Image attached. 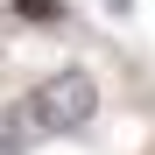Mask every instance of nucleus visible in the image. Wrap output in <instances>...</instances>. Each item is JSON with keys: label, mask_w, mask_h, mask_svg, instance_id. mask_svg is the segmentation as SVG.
Segmentation results:
<instances>
[{"label": "nucleus", "mask_w": 155, "mask_h": 155, "mask_svg": "<svg viewBox=\"0 0 155 155\" xmlns=\"http://www.w3.org/2000/svg\"><path fill=\"white\" fill-rule=\"evenodd\" d=\"M21 113H28L35 134H85V127L99 120V78L85 64H64L28 85V99H21Z\"/></svg>", "instance_id": "obj_1"}, {"label": "nucleus", "mask_w": 155, "mask_h": 155, "mask_svg": "<svg viewBox=\"0 0 155 155\" xmlns=\"http://www.w3.org/2000/svg\"><path fill=\"white\" fill-rule=\"evenodd\" d=\"M42 134H35V127H28V113H21V99H14V106H0V155H28Z\"/></svg>", "instance_id": "obj_2"}, {"label": "nucleus", "mask_w": 155, "mask_h": 155, "mask_svg": "<svg viewBox=\"0 0 155 155\" xmlns=\"http://www.w3.org/2000/svg\"><path fill=\"white\" fill-rule=\"evenodd\" d=\"M7 14H14V21H28V28H57L71 7H64V0H7Z\"/></svg>", "instance_id": "obj_3"}]
</instances>
